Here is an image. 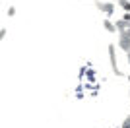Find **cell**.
I'll return each instance as SVG.
<instances>
[{"label": "cell", "mask_w": 130, "mask_h": 128, "mask_svg": "<svg viewBox=\"0 0 130 128\" xmlns=\"http://www.w3.org/2000/svg\"><path fill=\"white\" fill-rule=\"evenodd\" d=\"M109 62H111V70H113V74H117L119 78H124V72L119 68V62H117V45H115V43L109 45Z\"/></svg>", "instance_id": "obj_1"}, {"label": "cell", "mask_w": 130, "mask_h": 128, "mask_svg": "<svg viewBox=\"0 0 130 128\" xmlns=\"http://www.w3.org/2000/svg\"><path fill=\"white\" fill-rule=\"evenodd\" d=\"M119 49H122L124 53L130 51V31H119V39H117Z\"/></svg>", "instance_id": "obj_2"}, {"label": "cell", "mask_w": 130, "mask_h": 128, "mask_svg": "<svg viewBox=\"0 0 130 128\" xmlns=\"http://www.w3.org/2000/svg\"><path fill=\"white\" fill-rule=\"evenodd\" d=\"M95 8H97V10H101L107 18H111V16L115 14V10H117L115 2H97V4H95Z\"/></svg>", "instance_id": "obj_3"}, {"label": "cell", "mask_w": 130, "mask_h": 128, "mask_svg": "<svg viewBox=\"0 0 130 128\" xmlns=\"http://www.w3.org/2000/svg\"><path fill=\"white\" fill-rule=\"evenodd\" d=\"M103 27H105V31H107V33H117V27H115V23L109 20V18L103 20Z\"/></svg>", "instance_id": "obj_4"}, {"label": "cell", "mask_w": 130, "mask_h": 128, "mask_svg": "<svg viewBox=\"0 0 130 128\" xmlns=\"http://www.w3.org/2000/svg\"><path fill=\"white\" fill-rule=\"evenodd\" d=\"M119 6L124 10V14H130V2L128 0H119Z\"/></svg>", "instance_id": "obj_5"}, {"label": "cell", "mask_w": 130, "mask_h": 128, "mask_svg": "<svg viewBox=\"0 0 130 128\" xmlns=\"http://www.w3.org/2000/svg\"><path fill=\"white\" fill-rule=\"evenodd\" d=\"M8 16H10V18L16 16V8H14V6H10V8H8Z\"/></svg>", "instance_id": "obj_6"}, {"label": "cell", "mask_w": 130, "mask_h": 128, "mask_svg": "<svg viewBox=\"0 0 130 128\" xmlns=\"http://www.w3.org/2000/svg\"><path fill=\"white\" fill-rule=\"evenodd\" d=\"M6 33H8V31H6V27H2V29H0V41L6 37Z\"/></svg>", "instance_id": "obj_7"}, {"label": "cell", "mask_w": 130, "mask_h": 128, "mask_svg": "<svg viewBox=\"0 0 130 128\" xmlns=\"http://www.w3.org/2000/svg\"><path fill=\"white\" fill-rule=\"evenodd\" d=\"M126 60H128V66H130V51L126 53Z\"/></svg>", "instance_id": "obj_8"}, {"label": "cell", "mask_w": 130, "mask_h": 128, "mask_svg": "<svg viewBox=\"0 0 130 128\" xmlns=\"http://www.w3.org/2000/svg\"><path fill=\"white\" fill-rule=\"evenodd\" d=\"M93 2H95V4H97V2H101V0H93Z\"/></svg>", "instance_id": "obj_9"}, {"label": "cell", "mask_w": 130, "mask_h": 128, "mask_svg": "<svg viewBox=\"0 0 130 128\" xmlns=\"http://www.w3.org/2000/svg\"><path fill=\"white\" fill-rule=\"evenodd\" d=\"M126 80H128V82H130V76H126Z\"/></svg>", "instance_id": "obj_10"}, {"label": "cell", "mask_w": 130, "mask_h": 128, "mask_svg": "<svg viewBox=\"0 0 130 128\" xmlns=\"http://www.w3.org/2000/svg\"><path fill=\"white\" fill-rule=\"evenodd\" d=\"M128 97H130V89H128Z\"/></svg>", "instance_id": "obj_11"}, {"label": "cell", "mask_w": 130, "mask_h": 128, "mask_svg": "<svg viewBox=\"0 0 130 128\" xmlns=\"http://www.w3.org/2000/svg\"><path fill=\"white\" fill-rule=\"evenodd\" d=\"M128 2H130V0H128Z\"/></svg>", "instance_id": "obj_12"}]
</instances>
